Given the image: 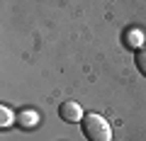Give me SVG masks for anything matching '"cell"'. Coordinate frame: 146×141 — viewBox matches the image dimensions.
<instances>
[{
    "mask_svg": "<svg viewBox=\"0 0 146 141\" xmlns=\"http://www.w3.org/2000/svg\"><path fill=\"white\" fill-rule=\"evenodd\" d=\"M80 129H83V136L88 141H112V126L102 115H95V112L83 115Z\"/></svg>",
    "mask_w": 146,
    "mask_h": 141,
    "instance_id": "1",
    "label": "cell"
},
{
    "mask_svg": "<svg viewBox=\"0 0 146 141\" xmlns=\"http://www.w3.org/2000/svg\"><path fill=\"white\" fill-rule=\"evenodd\" d=\"M83 107H80L78 102H73V100H66V102H61V107H58V117H61L63 122H71V124H76V122L83 119Z\"/></svg>",
    "mask_w": 146,
    "mask_h": 141,
    "instance_id": "2",
    "label": "cell"
},
{
    "mask_svg": "<svg viewBox=\"0 0 146 141\" xmlns=\"http://www.w3.org/2000/svg\"><path fill=\"white\" fill-rule=\"evenodd\" d=\"M134 63H136V68L141 71V75L146 78V46H139V49H136V54H134Z\"/></svg>",
    "mask_w": 146,
    "mask_h": 141,
    "instance_id": "3",
    "label": "cell"
},
{
    "mask_svg": "<svg viewBox=\"0 0 146 141\" xmlns=\"http://www.w3.org/2000/svg\"><path fill=\"white\" fill-rule=\"evenodd\" d=\"M0 110H3V115H0V124H3V126H7V124H10V119H12V117H10V110H7L5 105H3Z\"/></svg>",
    "mask_w": 146,
    "mask_h": 141,
    "instance_id": "4",
    "label": "cell"
},
{
    "mask_svg": "<svg viewBox=\"0 0 146 141\" xmlns=\"http://www.w3.org/2000/svg\"><path fill=\"white\" fill-rule=\"evenodd\" d=\"M20 122H22V124H34V115H22Z\"/></svg>",
    "mask_w": 146,
    "mask_h": 141,
    "instance_id": "5",
    "label": "cell"
}]
</instances>
